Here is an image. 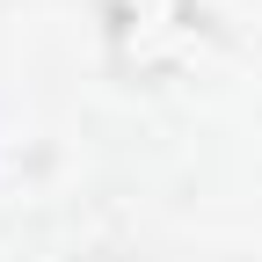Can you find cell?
Masks as SVG:
<instances>
[{
  "label": "cell",
  "mask_w": 262,
  "mask_h": 262,
  "mask_svg": "<svg viewBox=\"0 0 262 262\" xmlns=\"http://www.w3.org/2000/svg\"><path fill=\"white\" fill-rule=\"evenodd\" d=\"M102 22V58L110 73L131 88L175 80L196 66V51L211 44V15L204 0H88Z\"/></svg>",
  "instance_id": "obj_1"
}]
</instances>
